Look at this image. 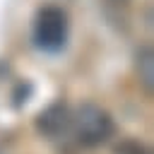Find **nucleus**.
I'll use <instances>...</instances> for the list:
<instances>
[{
	"instance_id": "39448f33",
	"label": "nucleus",
	"mask_w": 154,
	"mask_h": 154,
	"mask_svg": "<svg viewBox=\"0 0 154 154\" xmlns=\"http://www.w3.org/2000/svg\"><path fill=\"white\" fill-rule=\"evenodd\" d=\"M116 152H118V154H149L147 147L140 144V142H135V140H125V142H120V144L116 147Z\"/></svg>"
},
{
	"instance_id": "f257e3e1",
	"label": "nucleus",
	"mask_w": 154,
	"mask_h": 154,
	"mask_svg": "<svg viewBox=\"0 0 154 154\" xmlns=\"http://www.w3.org/2000/svg\"><path fill=\"white\" fill-rule=\"evenodd\" d=\"M67 14L63 7L46 5L34 14L31 22V41L43 53H58L67 43Z\"/></svg>"
},
{
	"instance_id": "f03ea898",
	"label": "nucleus",
	"mask_w": 154,
	"mask_h": 154,
	"mask_svg": "<svg viewBox=\"0 0 154 154\" xmlns=\"http://www.w3.org/2000/svg\"><path fill=\"white\" fill-rule=\"evenodd\" d=\"M72 132L79 144L84 147H99L108 142L116 132V123L108 111H103L96 103H82L72 113Z\"/></svg>"
},
{
	"instance_id": "20e7f679",
	"label": "nucleus",
	"mask_w": 154,
	"mask_h": 154,
	"mask_svg": "<svg viewBox=\"0 0 154 154\" xmlns=\"http://www.w3.org/2000/svg\"><path fill=\"white\" fill-rule=\"evenodd\" d=\"M135 70H137V77H140V84L142 89L152 96L154 91V51L147 46L137 53V60H135Z\"/></svg>"
},
{
	"instance_id": "7ed1b4c3",
	"label": "nucleus",
	"mask_w": 154,
	"mask_h": 154,
	"mask_svg": "<svg viewBox=\"0 0 154 154\" xmlns=\"http://www.w3.org/2000/svg\"><path fill=\"white\" fill-rule=\"evenodd\" d=\"M36 132L48 142H60L72 132V111L65 101L48 103L34 120Z\"/></svg>"
},
{
	"instance_id": "423d86ee",
	"label": "nucleus",
	"mask_w": 154,
	"mask_h": 154,
	"mask_svg": "<svg viewBox=\"0 0 154 154\" xmlns=\"http://www.w3.org/2000/svg\"><path fill=\"white\" fill-rule=\"evenodd\" d=\"M118 2H120V0H118Z\"/></svg>"
}]
</instances>
